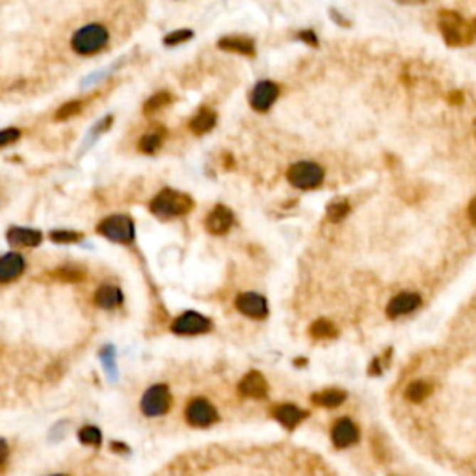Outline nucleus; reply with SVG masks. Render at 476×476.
<instances>
[{
  "label": "nucleus",
  "mask_w": 476,
  "mask_h": 476,
  "mask_svg": "<svg viewBox=\"0 0 476 476\" xmlns=\"http://www.w3.org/2000/svg\"><path fill=\"white\" fill-rule=\"evenodd\" d=\"M149 208L154 216L162 218V220H169V218H179L188 214L194 208V201L188 194L166 188V190H162V192L157 194L151 199Z\"/></svg>",
  "instance_id": "nucleus-1"
},
{
  "label": "nucleus",
  "mask_w": 476,
  "mask_h": 476,
  "mask_svg": "<svg viewBox=\"0 0 476 476\" xmlns=\"http://www.w3.org/2000/svg\"><path fill=\"white\" fill-rule=\"evenodd\" d=\"M439 30L445 43L450 47H467L475 39V28L456 11H441L439 14Z\"/></svg>",
  "instance_id": "nucleus-2"
},
{
  "label": "nucleus",
  "mask_w": 476,
  "mask_h": 476,
  "mask_svg": "<svg viewBox=\"0 0 476 476\" xmlns=\"http://www.w3.org/2000/svg\"><path fill=\"white\" fill-rule=\"evenodd\" d=\"M108 39L110 34L102 24H88L73 34L71 48L82 56H92V54L101 53L108 45Z\"/></svg>",
  "instance_id": "nucleus-3"
},
{
  "label": "nucleus",
  "mask_w": 476,
  "mask_h": 476,
  "mask_svg": "<svg viewBox=\"0 0 476 476\" xmlns=\"http://www.w3.org/2000/svg\"><path fill=\"white\" fill-rule=\"evenodd\" d=\"M97 231L101 233L102 236H106L108 240L129 244V242L134 240L136 227L134 221L130 220L129 216H125V214H114V216L105 218L97 226Z\"/></svg>",
  "instance_id": "nucleus-4"
},
{
  "label": "nucleus",
  "mask_w": 476,
  "mask_h": 476,
  "mask_svg": "<svg viewBox=\"0 0 476 476\" xmlns=\"http://www.w3.org/2000/svg\"><path fill=\"white\" fill-rule=\"evenodd\" d=\"M287 179L292 186L300 190H313L318 188L324 181V169L317 162H296L287 171Z\"/></svg>",
  "instance_id": "nucleus-5"
},
{
  "label": "nucleus",
  "mask_w": 476,
  "mask_h": 476,
  "mask_svg": "<svg viewBox=\"0 0 476 476\" xmlns=\"http://www.w3.org/2000/svg\"><path fill=\"white\" fill-rule=\"evenodd\" d=\"M139 408L147 417H160L166 415L171 408V393L166 385H153L145 391V395L142 396Z\"/></svg>",
  "instance_id": "nucleus-6"
},
{
  "label": "nucleus",
  "mask_w": 476,
  "mask_h": 476,
  "mask_svg": "<svg viewBox=\"0 0 476 476\" xmlns=\"http://www.w3.org/2000/svg\"><path fill=\"white\" fill-rule=\"evenodd\" d=\"M184 417H186L190 426L208 428L218 421V411L207 398H194L188 402L186 409H184Z\"/></svg>",
  "instance_id": "nucleus-7"
},
{
  "label": "nucleus",
  "mask_w": 476,
  "mask_h": 476,
  "mask_svg": "<svg viewBox=\"0 0 476 476\" xmlns=\"http://www.w3.org/2000/svg\"><path fill=\"white\" fill-rule=\"evenodd\" d=\"M211 327L212 322L207 317L188 311V313H183L181 317L175 318L174 324H171V332L186 337V335H203V333L211 332Z\"/></svg>",
  "instance_id": "nucleus-8"
},
{
  "label": "nucleus",
  "mask_w": 476,
  "mask_h": 476,
  "mask_svg": "<svg viewBox=\"0 0 476 476\" xmlns=\"http://www.w3.org/2000/svg\"><path fill=\"white\" fill-rule=\"evenodd\" d=\"M279 97V86L272 80H260L250 95V105L257 112H268Z\"/></svg>",
  "instance_id": "nucleus-9"
},
{
  "label": "nucleus",
  "mask_w": 476,
  "mask_h": 476,
  "mask_svg": "<svg viewBox=\"0 0 476 476\" xmlns=\"http://www.w3.org/2000/svg\"><path fill=\"white\" fill-rule=\"evenodd\" d=\"M235 305L242 314H245V317L257 318V320L268 317V303H266V300L257 292L240 294V296L236 298Z\"/></svg>",
  "instance_id": "nucleus-10"
},
{
  "label": "nucleus",
  "mask_w": 476,
  "mask_h": 476,
  "mask_svg": "<svg viewBox=\"0 0 476 476\" xmlns=\"http://www.w3.org/2000/svg\"><path fill=\"white\" fill-rule=\"evenodd\" d=\"M233 223H235V214L226 205H216L208 212L207 220H205V227L212 235H226L233 227Z\"/></svg>",
  "instance_id": "nucleus-11"
},
{
  "label": "nucleus",
  "mask_w": 476,
  "mask_h": 476,
  "mask_svg": "<svg viewBox=\"0 0 476 476\" xmlns=\"http://www.w3.org/2000/svg\"><path fill=\"white\" fill-rule=\"evenodd\" d=\"M26 260L19 253H6L0 257V283H11L23 275Z\"/></svg>",
  "instance_id": "nucleus-12"
},
{
  "label": "nucleus",
  "mask_w": 476,
  "mask_h": 476,
  "mask_svg": "<svg viewBox=\"0 0 476 476\" xmlns=\"http://www.w3.org/2000/svg\"><path fill=\"white\" fill-rule=\"evenodd\" d=\"M238 391H240V395L250 396V398H265L268 395V384L260 372L251 371L240 380Z\"/></svg>",
  "instance_id": "nucleus-13"
},
{
  "label": "nucleus",
  "mask_w": 476,
  "mask_h": 476,
  "mask_svg": "<svg viewBox=\"0 0 476 476\" xmlns=\"http://www.w3.org/2000/svg\"><path fill=\"white\" fill-rule=\"evenodd\" d=\"M332 439L335 447L347 448L359 439V430H357V426L351 423L350 418H341L333 426Z\"/></svg>",
  "instance_id": "nucleus-14"
},
{
  "label": "nucleus",
  "mask_w": 476,
  "mask_h": 476,
  "mask_svg": "<svg viewBox=\"0 0 476 476\" xmlns=\"http://www.w3.org/2000/svg\"><path fill=\"white\" fill-rule=\"evenodd\" d=\"M218 47L227 53H236L242 56H255V41L248 36H223L218 41Z\"/></svg>",
  "instance_id": "nucleus-15"
},
{
  "label": "nucleus",
  "mask_w": 476,
  "mask_h": 476,
  "mask_svg": "<svg viewBox=\"0 0 476 476\" xmlns=\"http://www.w3.org/2000/svg\"><path fill=\"white\" fill-rule=\"evenodd\" d=\"M6 238L15 248H36L41 244V233L28 227H10L6 233Z\"/></svg>",
  "instance_id": "nucleus-16"
},
{
  "label": "nucleus",
  "mask_w": 476,
  "mask_h": 476,
  "mask_svg": "<svg viewBox=\"0 0 476 476\" xmlns=\"http://www.w3.org/2000/svg\"><path fill=\"white\" fill-rule=\"evenodd\" d=\"M418 305H421V298H418L417 294L402 292L391 300L389 305H387V314L393 318L402 317V314H408L411 311H415Z\"/></svg>",
  "instance_id": "nucleus-17"
},
{
  "label": "nucleus",
  "mask_w": 476,
  "mask_h": 476,
  "mask_svg": "<svg viewBox=\"0 0 476 476\" xmlns=\"http://www.w3.org/2000/svg\"><path fill=\"white\" fill-rule=\"evenodd\" d=\"M274 417L287 428H294V426H298L302 423L303 418L307 417V411H303L298 406L281 404L274 408Z\"/></svg>",
  "instance_id": "nucleus-18"
},
{
  "label": "nucleus",
  "mask_w": 476,
  "mask_h": 476,
  "mask_svg": "<svg viewBox=\"0 0 476 476\" xmlns=\"http://www.w3.org/2000/svg\"><path fill=\"white\" fill-rule=\"evenodd\" d=\"M216 121H218L216 112H212L211 108H201V110L190 120V130H192L194 134H205V132H211V130L216 127Z\"/></svg>",
  "instance_id": "nucleus-19"
},
{
  "label": "nucleus",
  "mask_w": 476,
  "mask_h": 476,
  "mask_svg": "<svg viewBox=\"0 0 476 476\" xmlns=\"http://www.w3.org/2000/svg\"><path fill=\"white\" fill-rule=\"evenodd\" d=\"M95 303L101 309H114L123 303V292L117 287L105 285L95 292Z\"/></svg>",
  "instance_id": "nucleus-20"
},
{
  "label": "nucleus",
  "mask_w": 476,
  "mask_h": 476,
  "mask_svg": "<svg viewBox=\"0 0 476 476\" xmlns=\"http://www.w3.org/2000/svg\"><path fill=\"white\" fill-rule=\"evenodd\" d=\"M344 398H347V393L339 389L320 391V393L311 396L313 404L322 406V408H337V406H341L342 402H344Z\"/></svg>",
  "instance_id": "nucleus-21"
},
{
  "label": "nucleus",
  "mask_w": 476,
  "mask_h": 476,
  "mask_svg": "<svg viewBox=\"0 0 476 476\" xmlns=\"http://www.w3.org/2000/svg\"><path fill=\"white\" fill-rule=\"evenodd\" d=\"M164 138H166V130H164V129L151 130V132H147V134H145L144 138L139 139L138 149L142 151V153H145V154L157 153V151H159L160 147H162Z\"/></svg>",
  "instance_id": "nucleus-22"
},
{
  "label": "nucleus",
  "mask_w": 476,
  "mask_h": 476,
  "mask_svg": "<svg viewBox=\"0 0 476 476\" xmlns=\"http://www.w3.org/2000/svg\"><path fill=\"white\" fill-rule=\"evenodd\" d=\"M171 101H174V95L168 92H159L154 93L151 99H147L144 105V114L145 116H153V114H157L159 110H162L164 106L171 105Z\"/></svg>",
  "instance_id": "nucleus-23"
},
{
  "label": "nucleus",
  "mask_w": 476,
  "mask_h": 476,
  "mask_svg": "<svg viewBox=\"0 0 476 476\" xmlns=\"http://www.w3.org/2000/svg\"><path fill=\"white\" fill-rule=\"evenodd\" d=\"M54 279H60V281H68V283H77L86 277L84 275V270L77 268V266H62V268H56L54 272H51Z\"/></svg>",
  "instance_id": "nucleus-24"
},
{
  "label": "nucleus",
  "mask_w": 476,
  "mask_h": 476,
  "mask_svg": "<svg viewBox=\"0 0 476 476\" xmlns=\"http://www.w3.org/2000/svg\"><path fill=\"white\" fill-rule=\"evenodd\" d=\"M311 335L317 339H327V337H335L337 335V327L333 326L329 320H326V318H320V320H317V322L311 326Z\"/></svg>",
  "instance_id": "nucleus-25"
},
{
  "label": "nucleus",
  "mask_w": 476,
  "mask_h": 476,
  "mask_svg": "<svg viewBox=\"0 0 476 476\" xmlns=\"http://www.w3.org/2000/svg\"><path fill=\"white\" fill-rule=\"evenodd\" d=\"M432 393V385L428 381H413V384L409 385L408 391H406V396H408L411 402H421L426 396Z\"/></svg>",
  "instance_id": "nucleus-26"
},
{
  "label": "nucleus",
  "mask_w": 476,
  "mask_h": 476,
  "mask_svg": "<svg viewBox=\"0 0 476 476\" xmlns=\"http://www.w3.org/2000/svg\"><path fill=\"white\" fill-rule=\"evenodd\" d=\"M348 212H350V205H348L347 199H337L327 207V218L332 221H341Z\"/></svg>",
  "instance_id": "nucleus-27"
},
{
  "label": "nucleus",
  "mask_w": 476,
  "mask_h": 476,
  "mask_svg": "<svg viewBox=\"0 0 476 476\" xmlns=\"http://www.w3.org/2000/svg\"><path fill=\"white\" fill-rule=\"evenodd\" d=\"M82 106H84V102H82V101L65 102V105L60 106L58 112H56V121L71 120V117H75V116H77V114H80Z\"/></svg>",
  "instance_id": "nucleus-28"
},
{
  "label": "nucleus",
  "mask_w": 476,
  "mask_h": 476,
  "mask_svg": "<svg viewBox=\"0 0 476 476\" xmlns=\"http://www.w3.org/2000/svg\"><path fill=\"white\" fill-rule=\"evenodd\" d=\"M51 240L56 244H75V242L82 240V235L77 231H68V229H56L51 233Z\"/></svg>",
  "instance_id": "nucleus-29"
},
{
  "label": "nucleus",
  "mask_w": 476,
  "mask_h": 476,
  "mask_svg": "<svg viewBox=\"0 0 476 476\" xmlns=\"http://www.w3.org/2000/svg\"><path fill=\"white\" fill-rule=\"evenodd\" d=\"M194 38V32L188 28H179L174 30L171 34H168L164 38V45H168V47H175V45L186 43L188 39Z\"/></svg>",
  "instance_id": "nucleus-30"
},
{
  "label": "nucleus",
  "mask_w": 476,
  "mask_h": 476,
  "mask_svg": "<svg viewBox=\"0 0 476 476\" xmlns=\"http://www.w3.org/2000/svg\"><path fill=\"white\" fill-rule=\"evenodd\" d=\"M101 430H97L95 426H84V428L78 432V439L84 445H92V447H97L99 443H101Z\"/></svg>",
  "instance_id": "nucleus-31"
},
{
  "label": "nucleus",
  "mask_w": 476,
  "mask_h": 476,
  "mask_svg": "<svg viewBox=\"0 0 476 476\" xmlns=\"http://www.w3.org/2000/svg\"><path fill=\"white\" fill-rule=\"evenodd\" d=\"M21 138V130L15 129V127H10V129H2L0 130V149L6 147V145L15 144L17 139Z\"/></svg>",
  "instance_id": "nucleus-32"
},
{
  "label": "nucleus",
  "mask_w": 476,
  "mask_h": 476,
  "mask_svg": "<svg viewBox=\"0 0 476 476\" xmlns=\"http://www.w3.org/2000/svg\"><path fill=\"white\" fill-rule=\"evenodd\" d=\"M298 39L305 41L307 45H313V47H317L318 45V38L313 30H302V32L298 34Z\"/></svg>",
  "instance_id": "nucleus-33"
},
{
  "label": "nucleus",
  "mask_w": 476,
  "mask_h": 476,
  "mask_svg": "<svg viewBox=\"0 0 476 476\" xmlns=\"http://www.w3.org/2000/svg\"><path fill=\"white\" fill-rule=\"evenodd\" d=\"M8 454H10V447H8V443L4 439L0 438V465L8 460Z\"/></svg>",
  "instance_id": "nucleus-34"
},
{
  "label": "nucleus",
  "mask_w": 476,
  "mask_h": 476,
  "mask_svg": "<svg viewBox=\"0 0 476 476\" xmlns=\"http://www.w3.org/2000/svg\"><path fill=\"white\" fill-rule=\"evenodd\" d=\"M332 17H333V21H337V24H341V26H350V21H347L344 19V17H341V14H337V11L335 10H332Z\"/></svg>",
  "instance_id": "nucleus-35"
},
{
  "label": "nucleus",
  "mask_w": 476,
  "mask_h": 476,
  "mask_svg": "<svg viewBox=\"0 0 476 476\" xmlns=\"http://www.w3.org/2000/svg\"><path fill=\"white\" fill-rule=\"evenodd\" d=\"M448 99H450V102H453V105H460V102L463 101V95L460 92H454V93H450V97H448Z\"/></svg>",
  "instance_id": "nucleus-36"
},
{
  "label": "nucleus",
  "mask_w": 476,
  "mask_h": 476,
  "mask_svg": "<svg viewBox=\"0 0 476 476\" xmlns=\"http://www.w3.org/2000/svg\"><path fill=\"white\" fill-rule=\"evenodd\" d=\"M469 216H471L472 223H476V198L472 199L471 205H469Z\"/></svg>",
  "instance_id": "nucleus-37"
},
{
  "label": "nucleus",
  "mask_w": 476,
  "mask_h": 476,
  "mask_svg": "<svg viewBox=\"0 0 476 476\" xmlns=\"http://www.w3.org/2000/svg\"><path fill=\"white\" fill-rule=\"evenodd\" d=\"M398 4H408V6H415V4H424L426 0H396Z\"/></svg>",
  "instance_id": "nucleus-38"
},
{
  "label": "nucleus",
  "mask_w": 476,
  "mask_h": 476,
  "mask_svg": "<svg viewBox=\"0 0 476 476\" xmlns=\"http://www.w3.org/2000/svg\"><path fill=\"white\" fill-rule=\"evenodd\" d=\"M112 448H114V450H129V448H127L125 445H121V443H114V445H112Z\"/></svg>",
  "instance_id": "nucleus-39"
},
{
  "label": "nucleus",
  "mask_w": 476,
  "mask_h": 476,
  "mask_svg": "<svg viewBox=\"0 0 476 476\" xmlns=\"http://www.w3.org/2000/svg\"><path fill=\"white\" fill-rule=\"evenodd\" d=\"M53 476H65V475H53Z\"/></svg>",
  "instance_id": "nucleus-40"
},
{
  "label": "nucleus",
  "mask_w": 476,
  "mask_h": 476,
  "mask_svg": "<svg viewBox=\"0 0 476 476\" xmlns=\"http://www.w3.org/2000/svg\"><path fill=\"white\" fill-rule=\"evenodd\" d=\"M475 32H476V21H475Z\"/></svg>",
  "instance_id": "nucleus-41"
}]
</instances>
